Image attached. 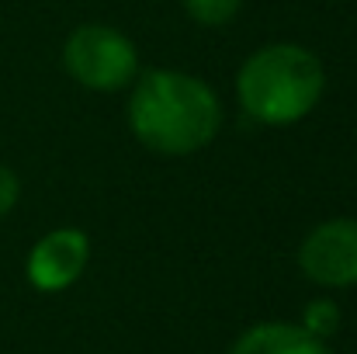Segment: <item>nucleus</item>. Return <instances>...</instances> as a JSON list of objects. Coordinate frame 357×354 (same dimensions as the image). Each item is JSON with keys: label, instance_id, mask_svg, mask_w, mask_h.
<instances>
[{"label": "nucleus", "instance_id": "obj_6", "mask_svg": "<svg viewBox=\"0 0 357 354\" xmlns=\"http://www.w3.org/2000/svg\"><path fill=\"white\" fill-rule=\"evenodd\" d=\"M229 354H330L323 341L305 334L295 323H260L250 327Z\"/></svg>", "mask_w": 357, "mask_h": 354}, {"label": "nucleus", "instance_id": "obj_5", "mask_svg": "<svg viewBox=\"0 0 357 354\" xmlns=\"http://www.w3.org/2000/svg\"><path fill=\"white\" fill-rule=\"evenodd\" d=\"M87 257H91V243L87 233L80 230H52L45 233L28 253V281L38 288V292H63L70 288L84 267H87Z\"/></svg>", "mask_w": 357, "mask_h": 354}, {"label": "nucleus", "instance_id": "obj_9", "mask_svg": "<svg viewBox=\"0 0 357 354\" xmlns=\"http://www.w3.org/2000/svg\"><path fill=\"white\" fill-rule=\"evenodd\" d=\"M17 195H21V181L14 177L10 167L0 163V216H7L17 205Z\"/></svg>", "mask_w": 357, "mask_h": 354}, {"label": "nucleus", "instance_id": "obj_2", "mask_svg": "<svg viewBox=\"0 0 357 354\" xmlns=\"http://www.w3.org/2000/svg\"><path fill=\"white\" fill-rule=\"evenodd\" d=\"M326 91V70L305 45L278 42L257 49L236 77L243 112L260 125H291L309 115Z\"/></svg>", "mask_w": 357, "mask_h": 354}, {"label": "nucleus", "instance_id": "obj_1", "mask_svg": "<svg viewBox=\"0 0 357 354\" xmlns=\"http://www.w3.org/2000/svg\"><path fill=\"white\" fill-rule=\"evenodd\" d=\"M128 125L142 146L163 156H184L219 135L222 108L205 80L177 70H149L128 98Z\"/></svg>", "mask_w": 357, "mask_h": 354}, {"label": "nucleus", "instance_id": "obj_8", "mask_svg": "<svg viewBox=\"0 0 357 354\" xmlns=\"http://www.w3.org/2000/svg\"><path fill=\"white\" fill-rule=\"evenodd\" d=\"M239 3H243V0H184L188 14H191L198 24H212V28L229 24L239 14Z\"/></svg>", "mask_w": 357, "mask_h": 354}, {"label": "nucleus", "instance_id": "obj_7", "mask_svg": "<svg viewBox=\"0 0 357 354\" xmlns=\"http://www.w3.org/2000/svg\"><path fill=\"white\" fill-rule=\"evenodd\" d=\"M337 327H340V309H337V302L316 299V302L305 306V316H302V330H305V334H312L316 341H326L330 334H337Z\"/></svg>", "mask_w": 357, "mask_h": 354}, {"label": "nucleus", "instance_id": "obj_4", "mask_svg": "<svg viewBox=\"0 0 357 354\" xmlns=\"http://www.w3.org/2000/svg\"><path fill=\"white\" fill-rule=\"evenodd\" d=\"M298 267L309 281L326 288H351L357 285V223L354 219H330L305 236L298 250Z\"/></svg>", "mask_w": 357, "mask_h": 354}, {"label": "nucleus", "instance_id": "obj_3", "mask_svg": "<svg viewBox=\"0 0 357 354\" xmlns=\"http://www.w3.org/2000/svg\"><path fill=\"white\" fill-rule=\"evenodd\" d=\"M66 73L87 91H121L139 66L135 45L108 24H80L63 45Z\"/></svg>", "mask_w": 357, "mask_h": 354}]
</instances>
